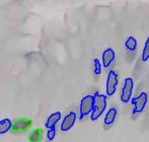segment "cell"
<instances>
[{
    "instance_id": "cell-10",
    "label": "cell",
    "mask_w": 149,
    "mask_h": 142,
    "mask_svg": "<svg viewBox=\"0 0 149 142\" xmlns=\"http://www.w3.org/2000/svg\"><path fill=\"white\" fill-rule=\"evenodd\" d=\"M60 119H61V113L60 112L53 113V114L50 115V117L48 118L47 122H46V127H47L48 129L55 128V125L59 122Z\"/></svg>"
},
{
    "instance_id": "cell-6",
    "label": "cell",
    "mask_w": 149,
    "mask_h": 142,
    "mask_svg": "<svg viewBox=\"0 0 149 142\" xmlns=\"http://www.w3.org/2000/svg\"><path fill=\"white\" fill-rule=\"evenodd\" d=\"M132 105L134 106L133 114H139L142 113L145 109L146 105H147V93H141L138 97L132 99Z\"/></svg>"
},
{
    "instance_id": "cell-11",
    "label": "cell",
    "mask_w": 149,
    "mask_h": 142,
    "mask_svg": "<svg viewBox=\"0 0 149 142\" xmlns=\"http://www.w3.org/2000/svg\"><path fill=\"white\" fill-rule=\"evenodd\" d=\"M117 114H118L117 109L111 108L110 110L108 111V113H107L106 117H104V125L111 126V125L115 122V119H116V117H117Z\"/></svg>"
},
{
    "instance_id": "cell-1",
    "label": "cell",
    "mask_w": 149,
    "mask_h": 142,
    "mask_svg": "<svg viewBox=\"0 0 149 142\" xmlns=\"http://www.w3.org/2000/svg\"><path fill=\"white\" fill-rule=\"evenodd\" d=\"M107 109V95L95 93L93 95V106L90 119L91 121H95L102 115V113Z\"/></svg>"
},
{
    "instance_id": "cell-4",
    "label": "cell",
    "mask_w": 149,
    "mask_h": 142,
    "mask_svg": "<svg viewBox=\"0 0 149 142\" xmlns=\"http://www.w3.org/2000/svg\"><path fill=\"white\" fill-rule=\"evenodd\" d=\"M92 106H93V95H85L81 100L80 108H79V112H80L79 117H80L81 120L92 112Z\"/></svg>"
},
{
    "instance_id": "cell-15",
    "label": "cell",
    "mask_w": 149,
    "mask_h": 142,
    "mask_svg": "<svg viewBox=\"0 0 149 142\" xmlns=\"http://www.w3.org/2000/svg\"><path fill=\"white\" fill-rule=\"evenodd\" d=\"M93 65H94V74L95 75H100V72H102V63L98 59H94L93 60Z\"/></svg>"
},
{
    "instance_id": "cell-8",
    "label": "cell",
    "mask_w": 149,
    "mask_h": 142,
    "mask_svg": "<svg viewBox=\"0 0 149 142\" xmlns=\"http://www.w3.org/2000/svg\"><path fill=\"white\" fill-rule=\"evenodd\" d=\"M102 65L104 67H109L115 60V51L112 48H108L102 53Z\"/></svg>"
},
{
    "instance_id": "cell-16",
    "label": "cell",
    "mask_w": 149,
    "mask_h": 142,
    "mask_svg": "<svg viewBox=\"0 0 149 142\" xmlns=\"http://www.w3.org/2000/svg\"><path fill=\"white\" fill-rule=\"evenodd\" d=\"M55 135H56V130H55V128L49 129V130H48V133H47L48 140H49V141H52L54 138H55Z\"/></svg>"
},
{
    "instance_id": "cell-5",
    "label": "cell",
    "mask_w": 149,
    "mask_h": 142,
    "mask_svg": "<svg viewBox=\"0 0 149 142\" xmlns=\"http://www.w3.org/2000/svg\"><path fill=\"white\" fill-rule=\"evenodd\" d=\"M119 84V78L118 74L115 72L114 70H111L108 74V78H107V85H106V91L108 95H113L116 93L117 86Z\"/></svg>"
},
{
    "instance_id": "cell-7",
    "label": "cell",
    "mask_w": 149,
    "mask_h": 142,
    "mask_svg": "<svg viewBox=\"0 0 149 142\" xmlns=\"http://www.w3.org/2000/svg\"><path fill=\"white\" fill-rule=\"evenodd\" d=\"M76 121V114L74 112H70L68 115H66L64 119L62 121V124H61V131L63 132H67L69 131L73 126H74V123Z\"/></svg>"
},
{
    "instance_id": "cell-2",
    "label": "cell",
    "mask_w": 149,
    "mask_h": 142,
    "mask_svg": "<svg viewBox=\"0 0 149 142\" xmlns=\"http://www.w3.org/2000/svg\"><path fill=\"white\" fill-rule=\"evenodd\" d=\"M33 120L29 118H19L14 120L11 123V132L12 133H22L28 131L33 126Z\"/></svg>"
},
{
    "instance_id": "cell-9",
    "label": "cell",
    "mask_w": 149,
    "mask_h": 142,
    "mask_svg": "<svg viewBox=\"0 0 149 142\" xmlns=\"http://www.w3.org/2000/svg\"><path fill=\"white\" fill-rule=\"evenodd\" d=\"M44 137V131L42 128H36L31 130L29 134V141L30 142H41Z\"/></svg>"
},
{
    "instance_id": "cell-12",
    "label": "cell",
    "mask_w": 149,
    "mask_h": 142,
    "mask_svg": "<svg viewBox=\"0 0 149 142\" xmlns=\"http://www.w3.org/2000/svg\"><path fill=\"white\" fill-rule=\"evenodd\" d=\"M11 121L9 119H3L0 121V134H5L11 129Z\"/></svg>"
},
{
    "instance_id": "cell-14",
    "label": "cell",
    "mask_w": 149,
    "mask_h": 142,
    "mask_svg": "<svg viewBox=\"0 0 149 142\" xmlns=\"http://www.w3.org/2000/svg\"><path fill=\"white\" fill-rule=\"evenodd\" d=\"M149 59V37L147 38L145 42V45L143 47V51H142V61L146 62Z\"/></svg>"
},
{
    "instance_id": "cell-13",
    "label": "cell",
    "mask_w": 149,
    "mask_h": 142,
    "mask_svg": "<svg viewBox=\"0 0 149 142\" xmlns=\"http://www.w3.org/2000/svg\"><path fill=\"white\" fill-rule=\"evenodd\" d=\"M125 47L127 50L133 52L137 49V40L134 37H129L125 42Z\"/></svg>"
},
{
    "instance_id": "cell-3",
    "label": "cell",
    "mask_w": 149,
    "mask_h": 142,
    "mask_svg": "<svg viewBox=\"0 0 149 142\" xmlns=\"http://www.w3.org/2000/svg\"><path fill=\"white\" fill-rule=\"evenodd\" d=\"M133 87H134V81L131 77H127L124 80V85L122 88V93H121V101L123 103L127 104L128 102H130L132 97V93H133Z\"/></svg>"
}]
</instances>
